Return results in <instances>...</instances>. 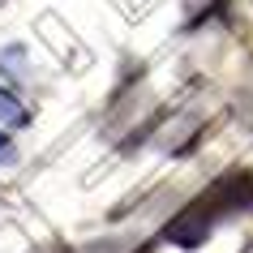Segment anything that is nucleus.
<instances>
[{"mask_svg": "<svg viewBox=\"0 0 253 253\" xmlns=\"http://www.w3.org/2000/svg\"><path fill=\"white\" fill-rule=\"evenodd\" d=\"M0 120H4V125H26V107H22V99H17V94H9L4 90V86H0Z\"/></svg>", "mask_w": 253, "mask_h": 253, "instance_id": "obj_2", "label": "nucleus"}, {"mask_svg": "<svg viewBox=\"0 0 253 253\" xmlns=\"http://www.w3.org/2000/svg\"><path fill=\"white\" fill-rule=\"evenodd\" d=\"M4 150H9V142H4V137H0V155H4Z\"/></svg>", "mask_w": 253, "mask_h": 253, "instance_id": "obj_3", "label": "nucleus"}, {"mask_svg": "<svg viewBox=\"0 0 253 253\" xmlns=\"http://www.w3.org/2000/svg\"><path fill=\"white\" fill-rule=\"evenodd\" d=\"M245 206H253V176L249 172H227L168 223V240L180 245V249H198L223 214H236Z\"/></svg>", "mask_w": 253, "mask_h": 253, "instance_id": "obj_1", "label": "nucleus"}]
</instances>
